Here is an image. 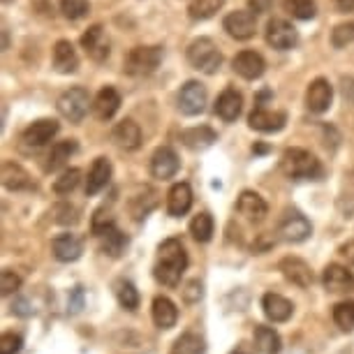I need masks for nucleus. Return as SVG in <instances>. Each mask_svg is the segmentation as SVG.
Wrapping results in <instances>:
<instances>
[{
  "label": "nucleus",
  "instance_id": "obj_1",
  "mask_svg": "<svg viewBox=\"0 0 354 354\" xmlns=\"http://www.w3.org/2000/svg\"><path fill=\"white\" fill-rule=\"evenodd\" d=\"M188 269V252L178 239H167L158 248V262L153 269V276L160 285L176 287L181 283V276Z\"/></svg>",
  "mask_w": 354,
  "mask_h": 354
},
{
  "label": "nucleus",
  "instance_id": "obj_2",
  "mask_svg": "<svg viewBox=\"0 0 354 354\" xmlns=\"http://www.w3.org/2000/svg\"><path fill=\"white\" fill-rule=\"evenodd\" d=\"M280 171L292 181H317L322 176L319 160L306 149H285L280 156Z\"/></svg>",
  "mask_w": 354,
  "mask_h": 354
},
{
  "label": "nucleus",
  "instance_id": "obj_3",
  "mask_svg": "<svg viewBox=\"0 0 354 354\" xmlns=\"http://www.w3.org/2000/svg\"><path fill=\"white\" fill-rule=\"evenodd\" d=\"M188 63L195 70L204 72V75H216L223 65V53H220L218 44L211 37H197L188 44Z\"/></svg>",
  "mask_w": 354,
  "mask_h": 354
},
{
  "label": "nucleus",
  "instance_id": "obj_4",
  "mask_svg": "<svg viewBox=\"0 0 354 354\" xmlns=\"http://www.w3.org/2000/svg\"><path fill=\"white\" fill-rule=\"evenodd\" d=\"M162 63V46H135L123 61L125 75L130 77H149Z\"/></svg>",
  "mask_w": 354,
  "mask_h": 354
},
{
  "label": "nucleus",
  "instance_id": "obj_5",
  "mask_svg": "<svg viewBox=\"0 0 354 354\" xmlns=\"http://www.w3.org/2000/svg\"><path fill=\"white\" fill-rule=\"evenodd\" d=\"M58 113L70 123H82L84 116L88 113V106H93V100L88 95V91L82 88V86H72L58 97Z\"/></svg>",
  "mask_w": 354,
  "mask_h": 354
},
{
  "label": "nucleus",
  "instance_id": "obj_6",
  "mask_svg": "<svg viewBox=\"0 0 354 354\" xmlns=\"http://www.w3.org/2000/svg\"><path fill=\"white\" fill-rule=\"evenodd\" d=\"M264 37H266V44L273 46L278 51H287V49H294L299 44V32L297 28L287 21V19H271L266 24V30H264Z\"/></svg>",
  "mask_w": 354,
  "mask_h": 354
},
{
  "label": "nucleus",
  "instance_id": "obj_7",
  "mask_svg": "<svg viewBox=\"0 0 354 354\" xmlns=\"http://www.w3.org/2000/svg\"><path fill=\"white\" fill-rule=\"evenodd\" d=\"M223 28L227 30V35L230 37L245 42V39H250L252 35H255L257 17H255V12H250V10H234L225 17Z\"/></svg>",
  "mask_w": 354,
  "mask_h": 354
},
{
  "label": "nucleus",
  "instance_id": "obj_8",
  "mask_svg": "<svg viewBox=\"0 0 354 354\" xmlns=\"http://www.w3.org/2000/svg\"><path fill=\"white\" fill-rule=\"evenodd\" d=\"M280 236L287 243H301L313 234V225L308 223V218L299 211H287L278 227Z\"/></svg>",
  "mask_w": 354,
  "mask_h": 354
},
{
  "label": "nucleus",
  "instance_id": "obj_9",
  "mask_svg": "<svg viewBox=\"0 0 354 354\" xmlns=\"http://www.w3.org/2000/svg\"><path fill=\"white\" fill-rule=\"evenodd\" d=\"M58 132V123L53 118H39V121L30 123L28 128L24 130L21 135V146L26 151H35V149H42L56 137Z\"/></svg>",
  "mask_w": 354,
  "mask_h": 354
},
{
  "label": "nucleus",
  "instance_id": "obj_10",
  "mask_svg": "<svg viewBox=\"0 0 354 354\" xmlns=\"http://www.w3.org/2000/svg\"><path fill=\"white\" fill-rule=\"evenodd\" d=\"M206 86L199 82H185L178 91V109L185 116H199L206 109Z\"/></svg>",
  "mask_w": 354,
  "mask_h": 354
},
{
  "label": "nucleus",
  "instance_id": "obj_11",
  "mask_svg": "<svg viewBox=\"0 0 354 354\" xmlns=\"http://www.w3.org/2000/svg\"><path fill=\"white\" fill-rule=\"evenodd\" d=\"M333 102V86L329 84V79L317 77L313 79L310 86L306 88V106L313 113H324L329 111V106Z\"/></svg>",
  "mask_w": 354,
  "mask_h": 354
},
{
  "label": "nucleus",
  "instance_id": "obj_12",
  "mask_svg": "<svg viewBox=\"0 0 354 354\" xmlns=\"http://www.w3.org/2000/svg\"><path fill=\"white\" fill-rule=\"evenodd\" d=\"M178 167H181V160H178L176 151H174L171 146H160L151 156V174L156 178H160V181H167V178L176 176Z\"/></svg>",
  "mask_w": 354,
  "mask_h": 354
},
{
  "label": "nucleus",
  "instance_id": "obj_13",
  "mask_svg": "<svg viewBox=\"0 0 354 354\" xmlns=\"http://www.w3.org/2000/svg\"><path fill=\"white\" fill-rule=\"evenodd\" d=\"M322 285L331 294L354 292V273L347 271V266L343 264H329L322 273Z\"/></svg>",
  "mask_w": 354,
  "mask_h": 354
},
{
  "label": "nucleus",
  "instance_id": "obj_14",
  "mask_svg": "<svg viewBox=\"0 0 354 354\" xmlns=\"http://www.w3.org/2000/svg\"><path fill=\"white\" fill-rule=\"evenodd\" d=\"M93 113H95L97 121H111L116 116V111L121 109V93L113 86H104L97 91V95L93 97Z\"/></svg>",
  "mask_w": 354,
  "mask_h": 354
},
{
  "label": "nucleus",
  "instance_id": "obj_15",
  "mask_svg": "<svg viewBox=\"0 0 354 354\" xmlns=\"http://www.w3.org/2000/svg\"><path fill=\"white\" fill-rule=\"evenodd\" d=\"M232 68H234V72H236L239 77H243V79H248V82H252V79H259V77L264 75L266 63H264V58L259 56L257 51L245 49V51H239L236 56H234Z\"/></svg>",
  "mask_w": 354,
  "mask_h": 354
},
{
  "label": "nucleus",
  "instance_id": "obj_16",
  "mask_svg": "<svg viewBox=\"0 0 354 354\" xmlns=\"http://www.w3.org/2000/svg\"><path fill=\"white\" fill-rule=\"evenodd\" d=\"M82 46L93 61L102 63L104 58L109 56V39H106V32L102 26L100 24L91 26V28L82 35Z\"/></svg>",
  "mask_w": 354,
  "mask_h": 354
},
{
  "label": "nucleus",
  "instance_id": "obj_17",
  "mask_svg": "<svg viewBox=\"0 0 354 354\" xmlns=\"http://www.w3.org/2000/svg\"><path fill=\"white\" fill-rule=\"evenodd\" d=\"M248 123H250V128L257 132H278L285 128L287 116L283 111H271V109H266V106H255L248 116Z\"/></svg>",
  "mask_w": 354,
  "mask_h": 354
},
{
  "label": "nucleus",
  "instance_id": "obj_18",
  "mask_svg": "<svg viewBox=\"0 0 354 354\" xmlns=\"http://www.w3.org/2000/svg\"><path fill=\"white\" fill-rule=\"evenodd\" d=\"M53 70L58 75H75L79 70V56L70 39H58L53 44Z\"/></svg>",
  "mask_w": 354,
  "mask_h": 354
},
{
  "label": "nucleus",
  "instance_id": "obj_19",
  "mask_svg": "<svg viewBox=\"0 0 354 354\" xmlns=\"http://www.w3.org/2000/svg\"><path fill=\"white\" fill-rule=\"evenodd\" d=\"M51 250H53V257L58 262H77L84 252V243L77 234H58L56 239L51 241Z\"/></svg>",
  "mask_w": 354,
  "mask_h": 354
},
{
  "label": "nucleus",
  "instance_id": "obj_20",
  "mask_svg": "<svg viewBox=\"0 0 354 354\" xmlns=\"http://www.w3.org/2000/svg\"><path fill=\"white\" fill-rule=\"evenodd\" d=\"M111 139L118 149L123 151H137L142 146V130L132 118H123L121 123H116V128L111 132Z\"/></svg>",
  "mask_w": 354,
  "mask_h": 354
},
{
  "label": "nucleus",
  "instance_id": "obj_21",
  "mask_svg": "<svg viewBox=\"0 0 354 354\" xmlns=\"http://www.w3.org/2000/svg\"><path fill=\"white\" fill-rule=\"evenodd\" d=\"M278 269L283 271V276L297 287H310L313 285V271L310 266L299 257H285L280 259Z\"/></svg>",
  "mask_w": 354,
  "mask_h": 354
},
{
  "label": "nucleus",
  "instance_id": "obj_22",
  "mask_svg": "<svg viewBox=\"0 0 354 354\" xmlns=\"http://www.w3.org/2000/svg\"><path fill=\"white\" fill-rule=\"evenodd\" d=\"M236 211L241 213L243 218H248L250 223H259V220H264V216L269 213V206H266V202L257 192L243 190L236 199Z\"/></svg>",
  "mask_w": 354,
  "mask_h": 354
},
{
  "label": "nucleus",
  "instance_id": "obj_23",
  "mask_svg": "<svg viewBox=\"0 0 354 354\" xmlns=\"http://www.w3.org/2000/svg\"><path fill=\"white\" fill-rule=\"evenodd\" d=\"M3 185L10 192H21V190H30L32 188V178L30 174L24 169L21 165L12 162V160H5L3 162Z\"/></svg>",
  "mask_w": 354,
  "mask_h": 354
},
{
  "label": "nucleus",
  "instance_id": "obj_24",
  "mask_svg": "<svg viewBox=\"0 0 354 354\" xmlns=\"http://www.w3.org/2000/svg\"><path fill=\"white\" fill-rule=\"evenodd\" d=\"M111 181V162L106 158H95V162L88 169V178H86V195L93 197L100 190H104Z\"/></svg>",
  "mask_w": 354,
  "mask_h": 354
},
{
  "label": "nucleus",
  "instance_id": "obj_25",
  "mask_svg": "<svg viewBox=\"0 0 354 354\" xmlns=\"http://www.w3.org/2000/svg\"><path fill=\"white\" fill-rule=\"evenodd\" d=\"M241 109H243V97H241V93L234 88L223 91L216 100V113L227 123L236 121V118L241 116Z\"/></svg>",
  "mask_w": 354,
  "mask_h": 354
},
{
  "label": "nucleus",
  "instance_id": "obj_26",
  "mask_svg": "<svg viewBox=\"0 0 354 354\" xmlns=\"http://www.w3.org/2000/svg\"><path fill=\"white\" fill-rule=\"evenodd\" d=\"M192 206V188L188 183H176L171 185L169 195H167V211L171 218H181L190 211Z\"/></svg>",
  "mask_w": 354,
  "mask_h": 354
},
{
  "label": "nucleus",
  "instance_id": "obj_27",
  "mask_svg": "<svg viewBox=\"0 0 354 354\" xmlns=\"http://www.w3.org/2000/svg\"><path fill=\"white\" fill-rule=\"evenodd\" d=\"M262 308H264V315L271 319V322H287V319L292 317L294 313V306L292 301H287L285 297H280V294H264L262 299Z\"/></svg>",
  "mask_w": 354,
  "mask_h": 354
},
{
  "label": "nucleus",
  "instance_id": "obj_28",
  "mask_svg": "<svg viewBox=\"0 0 354 354\" xmlns=\"http://www.w3.org/2000/svg\"><path fill=\"white\" fill-rule=\"evenodd\" d=\"M178 319V308L171 299L167 297H156L153 299V322L158 329H171Z\"/></svg>",
  "mask_w": 354,
  "mask_h": 354
},
{
  "label": "nucleus",
  "instance_id": "obj_29",
  "mask_svg": "<svg viewBox=\"0 0 354 354\" xmlns=\"http://www.w3.org/2000/svg\"><path fill=\"white\" fill-rule=\"evenodd\" d=\"M77 153V142L75 139H63V142H56L51 146L49 156H46V171H58L68 165V160Z\"/></svg>",
  "mask_w": 354,
  "mask_h": 354
},
{
  "label": "nucleus",
  "instance_id": "obj_30",
  "mask_svg": "<svg viewBox=\"0 0 354 354\" xmlns=\"http://www.w3.org/2000/svg\"><path fill=\"white\" fill-rule=\"evenodd\" d=\"M181 142L192 151H204L218 142V135L209 125H199V128H190L181 132Z\"/></svg>",
  "mask_w": 354,
  "mask_h": 354
},
{
  "label": "nucleus",
  "instance_id": "obj_31",
  "mask_svg": "<svg viewBox=\"0 0 354 354\" xmlns=\"http://www.w3.org/2000/svg\"><path fill=\"white\" fill-rule=\"evenodd\" d=\"M252 338H255V347L259 354H280V350H283V340H280L278 331L271 329V326H255Z\"/></svg>",
  "mask_w": 354,
  "mask_h": 354
},
{
  "label": "nucleus",
  "instance_id": "obj_32",
  "mask_svg": "<svg viewBox=\"0 0 354 354\" xmlns=\"http://www.w3.org/2000/svg\"><path fill=\"white\" fill-rule=\"evenodd\" d=\"M156 206H158V192L146 185V188H142L135 197H132L130 213H132V218H135V220H142V218L149 216Z\"/></svg>",
  "mask_w": 354,
  "mask_h": 354
},
{
  "label": "nucleus",
  "instance_id": "obj_33",
  "mask_svg": "<svg viewBox=\"0 0 354 354\" xmlns=\"http://www.w3.org/2000/svg\"><path fill=\"white\" fill-rule=\"evenodd\" d=\"M100 248H102L104 255L109 257H121L125 248H128V236L121 232V230H109L104 234V236H100Z\"/></svg>",
  "mask_w": 354,
  "mask_h": 354
},
{
  "label": "nucleus",
  "instance_id": "obj_34",
  "mask_svg": "<svg viewBox=\"0 0 354 354\" xmlns=\"http://www.w3.org/2000/svg\"><path fill=\"white\" fill-rule=\"evenodd\" d=\"M283 8L287 15H292L299 21H310L317 15L315 0H283Z\"/></svg>",
  "mask_w": 354,
  "mask_h": 354
},
{
  "label": "nucleus",
  "instance_id": "obj_35",
  "mask_svg": "<svg viewBox=\"0 0 354 354\" xmlns=\"http://www.w3.org/2000/svg\"><path fill=\"white\" fill-rule=\"evenodd\" d=\"M220 8H223V0H190L188 17L192 21H206V19L216 17Z\"/></svg>",
  "mask_w": 354,
  "mask_h": 354
},
{
  "label": "nucleus",
  "instance_id": "obj_36",
  "mask_svg": "<svg viewBox=\"0 0 354 354\" xmlns=\"http://www.w3.org/2000/svg\"><path fill=\"white\" fill-rule=\"evenodd\" d=\"M190 234L192 239L199 243H206L211 241L213 236V218L211 213H199V216H195L190 220Z\"/></svg>",
  "mask_w": 354,
  "mask_h": 354
},
{
  "label": "nucleus",
  "instance_id": "obj_37",
  "mask_svg": "<svg viewBox=\"0 0 354 354\" xmlns=\"http://www.w3.org/2000/svg\"><path fill=\"white\" fill-rule=\"evenodd\" d=\"M169 354H204V340L197 333H183L171 345Z\"/></svg>",
  "mask_w": 354,
  "mask_h": 354
},
{
  "label": "nucleus",
  "instance_id": "obj_38",
  "mask_svg": "<svg viewBox=\"0 0 354 354\" xmlns=\"http://www.w3.org/2000/svg\"><path fill=\"white\" fill-rule=\"evenodd\" d=\"M116 299L125 310H137L139 308V292L130 280H118L116 283Z\"/></svg>",
  "mask_w": 354,
  "mask_h": 354
},
{
  "label": "nucleus",
  "instance_id": "obj_39",
  "mask_svg": "<svg viewBox=\"0 0 354 354\" xmlns=\"http://www.w3.org/2000/svg\"><path fill=\"white\" fill-rule=\"evenodd\" d=\"M79 181H82V171H79L77 167H70V169H65L61 176L53 181V192H56V195H70L79 185Z\"/></svg>",
  "mask_w": 354,
  "mask_h": 354
},
{
  "label": "nucleus",
  "instance_id": "obj_40",
  "mask_svg": "<svg viewBox=\"0 0 354 354\" xmlns=\"http://www.w3.org/2000/svg\"><path fill=\"white\" fill-rule=\"evenodd\" d=\"M333 322L343 331H354V301H340L333 306Z\"/></svg>",
  "mask_w": 354,
  "mask_h": 354
},
{
  "label": "nucleus",
  "instance_id": "obj_41",
  "mask_svg": "<svg viewBox=\"0 0 354 354\" xmlns=\"http://www.w3.org/2000/svg\"><path fill=\"white\" fill-rule=\"evenodd\" d=\"M61 3V12L65 19L70 21H79L91 12V3L88 0H58Z\"/></svg>",
  "mask_w": 354,
  "mask_h": 354
},
{
  "label": "nucleus",
  "instance_id": "obj_42",
  "mask_svg": "<svg viewBox=\"0 0 354 354\" xmlns=\"http://www.w3.org/2000/svg\"><path fill=\"white\" fill-rule=\"evenodd\" d=\"M53 216H56L53 220H56L58 225H77L79 223V211L68 202L53 206Z\"/></svg>",
  "mask_w": 354,
  "mask_h": 354
},
{
  "label": "nucleus",
  "instance_id": "obj_43",
  "mask_svg": "<svg viewBox=\"0 0 354 354\" xmlns=\"http://www.w3.org/2000/svg\"><path fill=\"white\" fill-rule=\"evenodd\" d=\"M354 39V24H338L336 28L331 30V44L336 49H343Z\"/></svg>",
  "mask_w": 354,
  "mask_h": 354
},
{
  "label": "nucleus",
  "instance_id": "obj_44",
  "mask_svg": "<svg viewBox=\"0 0 354 354\" xmlns=\"http://www.w3.org/2000/svg\"><path fill=\"white\" fill-rule=\"evenodd\" d=\"M113 227L116 225H113V216L109 211H104V209L95 211V216H93V234H95V236H104Z\"/></svg>",
  "mask_w": 354,
  "mask_h": 354
},
{
  "label": "nucleus",
  "instance_id": "obj_45",
  "mask_svg": "<svg viewBox=\"0 0 354 354\" xmlns=\"http://www.w3.org/2000/svg\"><path fill=\"white\" fill-rule=\"evenodd\" d=\"M19 287H21V278L12 269H5L0 273V292H3V297H10V294L19 292Z\"/></svg>",
  "mask_w": 354,
  "mask_h": 354
},
{
  "label": "nucleus",
  "instance_id": "obj_46",
  "mask_svg": "<svg viewBox=\"0 0 354 354\" xmlns=\"http://www.w3.org/2000/svg\"><path fill=\"white\" fill-rule=\"evenodd\" d=\"M24 338L19 333H3L0 336V354H19L21 352Z\"/></svg>",
  "mask_w": 354,
  "mask_h": 354
},
{
  "label": "nucleus",
  "instance_id": "obj_47",
  "mask_svg": "<svg viewBox=\"0 0 354 354\" xmlns=\"http://www.w3.org/2000/svg\"><path fill=\"white\" fill-rule=\"evenodd\" d=\"M204 297V287H202V283L199 280H190L188 285H185V290H183V299L188 304H195V301H199V299Z\"/></svg>",
  "mask_w": 354,
  "mask_h": 354
},
{
  "label": "nucleus",
  "instance_id": "obj_48",
  "mask_svg": "<svg viewBox=\"0 0 354 354\" xmlns=\"http://www.w3.org/2000/svg\"><path fill=\"white\" fill-rule=\"evenodd\" d=\"M12 313L15 315H19V317H30L32 315V308H30V304L26 301V299H15V304H12Z\"/></svg>",
  "mask_w": 354,
  "mask_h": 354
},
{
  "label": "nucleus",
  "instance_id": "obj_49",
  "mask_svg": "<svg viewBox=\"0 0 354 354\" xmlns=\"http://www.w3.org/2000/svg\"><path fill=\"white\" fill-rule=\"evenodd\" d=\"M75 299H70V310L72 313H79L82 310V306H84V301H82V297H84V292H82V287H75Z\"/></svg>",
  "mask_w": 354,
  "mask_h": 354
},
{
  "label": "nucleus",
  "instance_id": "obj_50",
  "mask_svg": "<svg viewBox=\"0 0 354 354\" xmlns=\"http://www.w3.org/2000/svg\"><path fill=\"white\" fill-rule=\"evenodd\" d=\"M340 255H343L350 264H354V241H347L340 245Z\"/></svg>",
  "mask_w": 354,
  "mask_h": 354
},
{
  "label": "nucleus",
  "instance_id": "obj_51",
  "mask_svg": "<svg viewBox=\"0 0 354 354\" xmlns=\"http://www.w3.org/2000/svg\"><path fill=\"white\" fill-rule=\"evenodd\" d=\"M333 5H336V10L343 12V15L354 12V0H333Z\"/></svg>",
  "mask_w": 354,
  "mask_h": 354
},
{
  "label": "nucleus",
  "instance_id": "obj_52",
  "mask_svg": "<svg viewBox=\"0 0 354 354\" xmlns=\"http://www.w3.org/2000/svg\"><path fill=\"white\" fill-rule=\"evenodd\" d=\"M234 354H245V352H234Z\"/></svg>",
  "mask_w": 354,
  "mask_h": 354
}]
</instances>
